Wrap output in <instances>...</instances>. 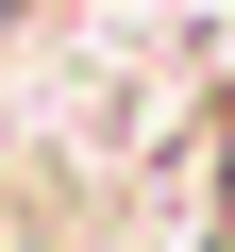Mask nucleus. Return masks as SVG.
<instances>
[{
    "label": "nucleus",
    "mask_w": 235,
    "mask_h": 252,
    "mask_svg": "<svg viewBox=\"0 0 235 252\" xmlns=\"http://www.w3.org/2000/svg\"><path fill=\"white\" fill-rule=\"evenodd\" d=\"M0 17H34V0H0Z\"/></svg>",
    "instance_id": "1"
}]
</instances>
